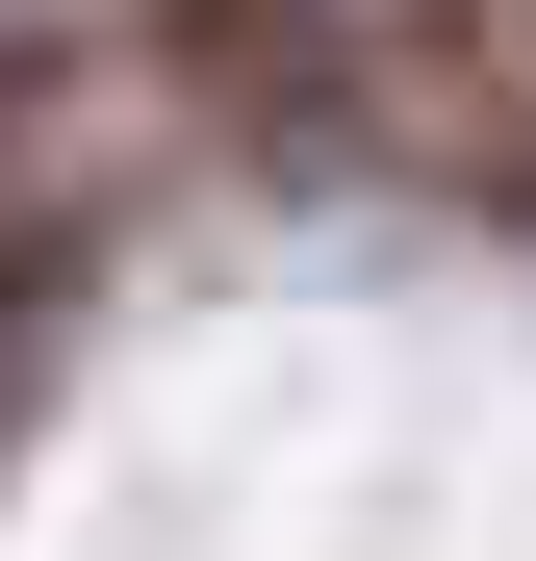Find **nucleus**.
<instances>
[{
    "mask_svg": "<svg viewBox=\"0 0 536 561\" xmlns=\"http://www.w3.org/2000/svg\"><path fill=\"white\" fill-rule=\"evenodd\" d=\"M384 128H434L486 205H536V0H409V51H384Z\"/></svg>",
    "mask_w": 536,
    "mask_h": 561,
    "instance_id": "obj_1",
    "label": "nucleus"
}]
</instances>
